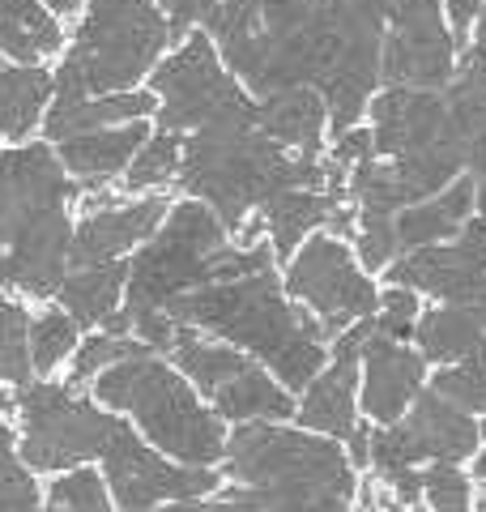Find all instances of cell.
<instances>
[{
  "label": "cell",
  "instance_id": "1",
  "mask_svg": "<svg viewBox=\"0 0 486 512\" xmlns=\"http://www.w3.org/2000/svg\"><path fill=\"white\" fill-rule=\"evenodd\" d=\"M222 474L231 487H218L209 512H299V508H346L359 491V478L346 448L324 431H290L278 423H239L222 448Z\"/></svg>",
  "mask_w": 486,
  "mask_h": 512
},
{
  "label": "cell",
  "instance_id": "2",
  "mask_svg": "<svg viewBox=\"0 0 486 512\" xmlns=\"http://www.w3.org/2000/svg\"><path fill=\"white\" fill-rule=\"evenodd\" d=\"M162 312L180 320V325H197L201 333H214V338L248 350L252 359L269 363L273 376L290 393L303 389L329 363V338H324L320 316L282 295L278 265L205 282L197 291L175 295Z\"/></svg>",
  "mask_w": 486,
  "mask_h": 512
},
{
  "label": "cell",
  "instance_id": "3",
  "mask_svg": "<svg viewBox=\"0 0 486 512\" xmlns=\"http://www.w3.org/2000/svg\"><path fill=\"white\" fill-rule=\"evenodd\" d=\"M81 184L64 171L52 141L0 146V291L52 299L69 274L73 218Z\"/></svg>",
  "mask_w": 486,
  "mask_h": 512
},
{
  "label": "cell",
  "instance_id": "4",
  "mask_svg": "<svg viewBox=\"0 0 486 512\" xmlns=\"http://www.w3.org/2000/svg\"><path fill=\"white\" fill-rule=\"evenodd\" d=\"M278 265L273 244H252L239 248L226 239V222L214 214V205L201 197L171 201L167 218L158 231L137 248L128 261V282H124V312H162L175 295L197 291L205 282L218 278H239L252 269Z\"/></svg>",
  "mask_w": 486,
  "mask_h": 512
},
{
  "label": "cell",
  "instance_id": "5",
  "mask_svg": "<svg viewBox=\"0 0 486 512\" xmlns=\"http://www.w3.org/2000/svg\"><path fill=\"white\" fill-rule=\"evenodd\" d=\"M94 397L107 410L128 414L141 436L171 461H184V466L222 461L226 436H231L222 414L205 406L197 384L158 350H137V355L103 367L94 376Z\"/></svg>",
  "mask_w": 486,
  "mask_h": 512
},
{
  "label": "cell",
  "instance_id": "6",
  "mask_svg": "<svg viewBox=\"0 0 486 512\" xmlns=\"http://www.w3.org/2000/svg\"><path fill=\"white\" fill-rule=\"evenodd\" d=\"M171 43V22L158 0H86V22L52 73V103L128 90L154 73Z\"/></svg>",
  "mask_w": 486,
  "mask_h": 512
},
{
  "label": "cell",
  "instance_id": "7",
  "mask_svg": "<svg viewBox=\"0 0 486 512\" xmlns=\"http://www.w3.org/2000/svg\"><path fill=\"white\" fill-rule=\"evenodd\" d=\"M18 423L22 440L18 453L35 474H60L69 466H86L107 453V444L116 440L124 419L103 402L81 397L73 384L56 380H26L18 384Z\"/></svg>",
  "mask_w": 486,
  "mask_h": 512
},
{
  "label": "cell",
  "instance_id": "8",
  "mask_svg": "<svg viewBox=\"0 0 486 512\" xmlns=\"http://www.w3.org/2000/svg\"><path fill=\"white\" fill-rule=\"evenodd\" d=\"M171 363L197 384V393L209 397L222 419L231 423H282L295 414V397L286 384L265 372L248 350H239L222 338H205L197 325H180L171 342Z\"/></svg>",
  "mask_w": 486,
  "mask_h": 512
},
{
  "label": "cell",
  "instance_id": "9",
  "mask_svg": "<svg viewBox=\"0 0 486 512\" xmlns=\"http://www.w3.org/2000/svg\"><path fill=\"white\" fill-rule=\"evenodd\" d=\"M150 90L158 99L154 120L171 133H188L205 120H218L226 111H243L256 103L239 90L235 73L222 69V56L209 39V30H188L175 47V56L154 64Z\"/></svg>",
  "mask_w": 486,
  "mask_h": 512
},
{
  "label": "cell",
  "instance_id": "10",
  "mask_svg": "<svg viewBox=\"0 0 486 512\" xmlns=\"http://www.w3.org/2000/svg\"><path fill=\"white\" fill-rule=\"evenodd\" d=\"M286 291L303 308H312L324 325V338L342 333L359 316H371L380 303V291L371 286L367 269L354 261L350 239L333 231H316L290 252L286 261Z\"/></svg>",
  "mask_w": 486,
  "mask_h": 512
},
{
  "label": "cell",
  "instance_id": "11",
  "mask_svg": "<svg viewBox=\"0 0 486 512\" xmlns=\"http://www.w3.org/2000/svg\"><path fill=\"white\" fill-rule=\"evenodd\" d=\"M482 444L478 423L448 397L418 389L401 419L371 427V470L376 478L401 466H423V461H465Z\"/></svg>",
  "mask_w": 486,
  "mask_h": 512
},
{
  "label": "cell",
  "instance_id": "12",
  "mask_svg": "<svg viewBox=\"0 0 486 512\" xmlns=\"http://www.w3.org/2000/svg\"><path fill=\"white\" fill-rule=\"evenodd\" d=\"M99 461L111 487V504L120 508H158L167 500H180V512H188L222 487L214 466H184V461L171 466L128 423L116 431V440L107 444V453Z\"/></svg>",
  "mask_w": 486,
  "mask_h": 512
},
{
  "label": "cell",
  "instance_id": "13",
  "mask_svg": "<svg viewBox=\"0 0 486 512\" xmlns=\"http://www.w3.org/2000/svg\"><path fill=\"white\" fill-rule=\"evenodd\" d=\"M444 0H393L380 47V82L388 86H448L457 73V43L440 13Z\"/></svg>",
  "mask_w": 486,
  "mask_h": 512
},
{
  "label": "cell",
  "instance_id": "14",
  "mask_svg": "<svg viewBox=\"0 0 486 512\" xmlns=\"http://www.w3.org/2000/svg\"><path fill=\"white\" fill-rule=\"evenodd\" d=\"M388 282L440 295L486 325V222H465L440 244L410 248L388 265Z\"/></svg>",
  "mask_w": 486,
  "mask_h": 512
},
{
  "label": "cell",
  "instance_id": "15",
  "mask_svg": "<svg viewBox=\"0 0 486 512\" xmlns=\"http://www.w3.org/2000/svg\"><path fill=\"white\" fill-rule=\"evenodd\" d=\"M359 376H363V393H359L363 414L371 423H393L414 402V393L427 384V359L423 350H410L401 338H388V333L371 325L359 350Z\"/></svg>",
  "mask_w": 486,
  "mask_h": 512
},
{
  "label": "cell",
  "instance_id": "16",
  "mask_svg": "<svg viewBox=\"0 0 486 512\" xmlns=\"http://www.w3.org/2000/svg\"><path fill=\"white\" fill-rule=\"evenodd\" d=\"M167 210H171V201L162 192H150L141 201H120L111 210L81 214V222L73 227V244H69V269L103 265V261H116V256L141 248L158 231V222L167 218Z\"/></svg>",
  "mask_w": 486,
  "mask_h": 512
},
{
  "label": "cell",
  "instance_id": "17",
  "mask_svg": "<svg viewBox=\"0 0 486 512\" xmlns=\"http://www.w3.org/2000/svg\"><path fill=\"white\" fill-rule=\"evenodd\" d=\"M145 137H150V124L145 120L103 124V128H90V133H73V137L56 141V154H60L64 171H69L81 188H99V184H111L128 167V158L137 154Z\"/></svg>",
  "mask_w": 486,
  "mask_h": 512
},
{
  "label": "cell",
  "instance_id": "18",
  "mask_svg": "<svg viewBox=\"0 0 486 512\" xmlns=\"http://www.w3.org/2000/svg\"><path fill=\"white\" fill-rule=\"evenodd\" d=\"M158 111L154 90H107V94H86L73 103H47L43 111V133L47 141H64L73 133H90L103 124H128V120H150Z\"/></svg>",
  "mask_w": 486,
  "mask_h": 512
},
{
  "label": "cell",
  "instance_id": "19",
  "mask_svg": "<svg viewBox=\"0 0 486 512\" xmlns=\"http://www.w3.org/2000/svg\"><path fill=\"white\" fill-rule=\"evenodd\" d=\"M346 201V188H282L273 192V197L261 205V222H265V235L273 244V256H278V265L290 261V252H295L307 235L316 227H324V218L333 214V205Z\"/></svg>",
  "mask_w": 486,
  "mask_h": 512
},
{
  "label": "cell",
  "instance_id": "20",
  "mask_svg": "<svg viewBox=\"0 0 486 512\" xmlns=\"http://www.w3.org/2000/svg\"><path fill=\"white\" fill-rule=\"evenodd\" d=\"M261 128L286 150L320 154L324 150V124H329V107H324L316 86H286L265 94L261 103Z\"/></svg>",
  "mask_w": 486,
  "mask_h": 512
},
{
  "label": "cell",
  "instance_id": "21",
  "mask_svg": "<svg viewBox=\"0 0 486 512\" xmlns=\"http://www.w3.org/2000/svg\"><path fill=\"white\" fill-rule=\"evenodd\" d=\"M469 210H474V175H457V180L444 184L435 197L405 205V210H397V218H393L401 252L423 248V244H440V239L457 235L469 222Z\"/></svg>",
  "mask_w": 486,
  "mask_h": 512
},
{
  "label": "cell",
  "instance_id": "22",
  "mask_svg": "<svg viewBox=\"0 0 486 512\" xmlns=\"http://www.w3.org/2000/svg\"><path fill=\"white\" fill-rule=\"evenodd\" d=\"M64 52V26L43 0H0V56L13 64H43Z\"/></svg>",
  "mask_w": 486,
  "mask_h": 512
},
{
  "label": "cell",
  "instance_id": "23",
  "mask_svg": "<svg viewBox=\"0 0 486 512\" xmlns=\"http://www.w3.org/2000/svg\"><path fill=\"white\" fill-rule=\"evenodd\" d=\"M128 282V261H103V265H77L60 278L56 299L81 329H99L103 320L120 308Z\"/></svg>",
  "mask_w": 486,
  "mask_h": 512
},
{
  "label": "cell",
  "instance_id": "24",
  "mask_svg": "<svg viewBox=\"0 0 486 512\" xmlns=\"http://www.w3.org/2000/svg\"><path fill=\"white\" fill-rule=\"evenodd\" d=\"M52 103V73L43 64H13L0 56V137L26 141Z\"/></svg>",
  "mask_w": 486,
  "mask_h": 512
},
{
  "label": "cell",
  "instance_id": "25",
  "mask_svg": "<svg viewBox=\"0 0 486 512\" xmlns=\"http://www.w3.org/2000/svg\"><path fill=\"white\" fill-rule=\"evenodd\" d=\"M414 342L427 363H452V359L474 355V350L486 346V325L478 316H469L465 308H457V303H444V308L418 312Z\"/></svg>",
  "mask_w": 486,
  "mask_h": 512
},
{
  "label": "cell",
  "instance_id": "26",
  "mask_svg": "<svg viewBox=\"0 0 486 512\" xmlns=\"http://www.w3.org/2000/svg\"><path fill=\"white\" fill-rule=\"evenodd\" d=\"M180 154H184V133L158 128L154 137H145L137 154L124 167V192H145V188H162L175 180L180 171Z\"/></svg>",
  "mask_w": 486,
  "mask_h": 512
},
{
  "label": "cell",
  "instance_id": "27",
  "mask_svg": "<svg viewBox=\"0 0 486 512\" xmlns=\"http://www.w3.org/2000/svg\"><path fill=\"white\" fill-rule=\"evenodd\" d=\"M77 333H81V325L64 308H47L43 316H35L30 320V329H26L30 367H35L39 376H52L64 359H73V350L81 342Z\"/></svg>",
  "mask_w": 486,
  "mask_h": 512
},
{
  "label": "cell",
  "instance_id": "28",
  "mask_svg": "<svg viewBox=\"0 0 486 512\" xmlns=\"http://www.w3.org/2000/svg\"><path fill=\"white\" fill-rule=\"evenodd\" d=\"M431 389L448 397L452 406H461L465 414H486V346L440 367L431 376Z\"/></svg>",
  "mask_w": 486,
  "mask_h": 512
},
{
  "label": "cell",
  "instance_id": "29",
  "mask_svg": "<svg viewBox=\"0 0 486 512\" xmlns=\"http://www.w3.org/2000/svg\"><path fill=\"white\" fill-rule=\"evenodd\" d=\"M137 350H150V346H145L141 338H133V333H111V329L86 333V342H77V350H73L69 384H73V389H81V384H90L94 376L103 372V367L137 355Z\"/></svg>",
  "mask_w": 486,
  "mask_h": 512
},
{
  "label": "cell",
  "instance_id": "30",
  "mask_svg": "<svg viewBox=\"0 0 486 512\" xmlns=\"http://www.w3.org/2000/svg\"><path fill=\"white\" fill-rule=\"evenodd\" d=\"M43 504L47 508H73V512H103L111 508V487H107V478L99 470H90V461L86 466H69V470H60V478H52L43 491Z\"/></svg>",
  "mask_w": 486,
  "mask_h": 512
},
{
  "label": "cell",
  "instance_id": "31",
  "mask_svg": "<svg viewBox=\"0 0 486 512\" xmlns=\"http://www.w3.org/2000/svg\"><path fill=\"white\" fill-rule=\"evenodd\" d=\"M43 504V491L35 483V470L22 461L18 453V440H13V427L9 419L0 414V508H39Z\"/></svg>",
  "mask_w": 486,
  "mask_h": 512
},
{
  "label": "cell",
  "instance_id": "32",
  "mask_svg": "<svg viewBox=\"0 0 486 512\" xmlns=\"http://www.w3.org/2000/svg\"><path fill=\"white\" fill-rule=\"evenodd\" d=\"M26 329H30L26 308L18 299L0 295V384H13V389L35 376L30 350H26Z\"/></svg>",
  "mask_w": 486,
  "mask_h": 512
},
{
  "label": "cell",
  "instance_id": "33",
  "mask_svg": "<svg viewBox=\"0 0 486 512\" xmlns=\"http://www.w3.org/2000/svg\"><path fill=\"white\" fill-rule=\"evenodd\" d=\"M397 214H367V210H354V248H359V261L367 274H380L401 256L397 244V227H393Z\"/></svg>",
  "mask_w": 486,
  "mask_h": 512
},
{
  "label": "cell",
  "instance_id": "34",
  "mask_svg": "<svg viewBox=\"0 0 486 512\" xmlns=\"http://www.w3.org/2000/svg\"><path fill=\"white\" fill-rule=\"evenodd\" d=\"M418 295L414 286H401V282H388V291L380 295L376 312H371V320H376V329L388 333V338H414V320H418Z\"/></svg>",
  "mask_w": 486,
  "mask_h": 512
},
{
  "label": "cell",
  "instance_id": "35",
  "mask_svg": "<svg viewBox=\"0 0 486 512\" xmlns=\"http://www.w3.org/2000/svg\"><path fill=\"white\" fill-rule=\"evenodd\" d=\"M423 495L431 508H469V500H474V487H469V478L457 470V461H431V466L423 470Z\"/></svg>",
  "mask_w": 486,
  "mask_h": 512
},
{
  "label": "cell",
  "instance_id": "36",
  "mask_svg": "<svg viewBox=\"0 0 486 512\" xmlns=\"http://www.w3.org/2000/svg\"><path fill=\"white\" fill-rule=\"evenodd\" d=\"M367 154H376L371 128L350 124V128H342V133H333V150L324 154V158H329V163H333L337 171H346V175H350V167H354V163H363Z\"/></svg>",
  "mask_w": 486,
  "mask_h": 512
},
{
  "label": "cell",
  "instance_id": "37",
  "mask_svg": "<svg viewBox=\"0 0 486 512\" xmlns=\"http://www.w3.org/2000/svg\"><path fill=\"white\" fill-rule=\"evenodd\" d=\"M209 5H214V0H158V9L167 13V22H171V43H180L188 30L205 18Z\"/></svg>",
  "mask_w": 486,
  "mask_h": 512
},
{
  "label": "cell",
  "instance_id": "38",
  "mask_svg": "<svg viewBox=\"0 0 486 512\" xmlns=\"http://www.w3.org/2000/svg\"><path fill=\"white\" fill-rule=\"evenodd\" d=\"M444 9H448V30H452V43L465 47L469 39V30H474L478 22V13H482V0H444Z\"/></svg>",
  "mask_w": 486,
  "mask_h": 512
},
{
  "label": "cell",
  "instance_id": "39",
  "mask_svg": "<svg viewBox=\"0 0 486 512\" xmlns=\"http://www.w3.org/2000/svg\"><path fill=\"white\" fill-rule=\"evenodd\" d=\"M350 466H359V470H371V427L367 423H354L350 427Z\"/></svg>",
  "mask_w": 486,
  "mask_h": 512
},
{
  "label": "cell",
  "instance_id": "40",
  "mask_svg": "<svg viewBox=\"0 0 486 512\" xmlns=\"http://www.w3.org/2000/svg\"><path fill=\"white\" fill-rule=\"evenodd\" d=\"M43 5L52 9L56 18H77V13H81V5H86V0H43Z\"/></svg>",
  "mask_w": 486,
  "mask_h": 512
},
{
  "label": "cell",
  "instance_id": "41",
  "mask_svg": "<svg viewBox=\"0 0 486 512\" xmlns=\"http://www.w3.org/2000/svg\"><path fill=\"white\" fill-rule=\"evenodd\" d=\"M474 201H478V214H482V222H486V171L478 175V184H474Z\"/></svg>",
  "mask_w": 486,
  "mask_h": 512
},
{
  "label": "cell",
  "instance_id": "42",
  "mask_svg": "<svg viewBox=\"0 0 486 512\" xmlns=\"http://www.w3.org/2000/svg\"><path fill=\"white\" fill-rule=\"evenodd\" d=\"M474 474L486 478V448H478V453H474Z\"/></svg>",
  "mask_w": 486,
  "mask_h": 512
},
{
  "label": "cell",
  "instance_id": "43",
  "mask_svg": "<svg viewBox=\"0 0 486 512\" xmlns=\"http://www.w3.org/2000/svg\"><path fill=\"white\" fill-rule=\"evenodd\" d=\"M478 35H486V0H482V13H478Z\"/></svg>",
  "mask_w": 486,
  "mask_h": 512
},
{
  "label": "cell",
  "instance_id": "44",
  "mask_svg": "<svg viewBox=\"0 0 486 512\" xmlns=\"http://www.w3.org/2000/svg\"><path fill=\"white\" fill-rule=\"evenodd\" d=\"M478 508H486V478H482V491H478Z\"/></svg>",
  "mask_w": 486,
  "mask_h": 512
}]
</instances>
